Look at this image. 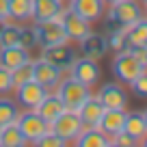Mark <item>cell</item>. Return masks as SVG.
Instances as JSON below:
<instances>
[{
  "mask_svg": "<svg viewBox=\"0 0 147 147\" xmlns=\"http://www.w3.org/2000/svg\"><path fill=\"white\" fill-rule=\"evenodd\" d=\"M11 80H13V91L22 84H26L28 80H32V61L28 59L26 63H22L20 67L11 69Z\"/></svg>",
  "mask_w": 147,
  "mask_h": 147,
  "instance_id": "cell-28",
  "label": "cell"
},
{
  "mask_svg": "<svg viewBox=\"0 0 147 147\" xmlns=\"http://www.w3.org/2000/svg\"><path fill=\"white\" fill-rule=\"evenodd\" d=\"M145 15H147V5H145Z\"/></svg>",
  "mask_w": 147,
  "mask_h": 147,
  "instance_id": "cell-40",
  "label": "cell"
},
{
  "mask_svg": "<svg viewBox=\"0 0 147 147\" xmlns=\"http://www.w3.org/2000/svg\"><path fill=\"white\" fill-rule=\"evenodd\" d=\"M138 2H141V5H147V0H138Z\"/></svg>",
  "mask_w": 147,
  "mask_h": 147,
  "instance_id": "cell-38",
  "label": "cell"
},
{
  "mask_svg": "<svg viewBox=\"0 0 147 147\" xmlns=\"http://www.w3.org/2000/svg\"><path fill=\"white\" fill-rule=\"evenodd\" d=\"M13 91V80H11V69L2 67L0 65V95H7V93Z\"/></svg>",
  "mask_w": 147,
  "mask_h": 147,
  "instance_id": "cell-32",
  "label": "cell"
},
{
  "mask_svg": "<svg viewBox=\"0 0 147 147\" xmlns=\"http://www.w3.org/2000/svg\"><path fill=\"white\" fill-rule=\"evenodd\" d=\"M30 59L28 56V50H24L22 46H5L0 48V65L7 69H15L20 67L22 63Z\"/></svg>",
  "mask_w": 147,
  "mask_h": 147,
  "instance_id": "cell-19",
  "label": "cell"
},
{
  "mask_svg": "<svg viewBox=\"0 0 147 147\" xmlns=\"http://www.w3.org/2000/svg\"><path fill=\"white\" fill-rule=\"evenodd\" d=\"M63 9L56 18L52 20H46V22H35V35H37V46L41 48H48V46H59V43H69V37L63 28V15H65Z\"/></svg>",
  "mask_w": 147,
  "mask_h": 147,
  "instance_id": "cell-2",
  "label": "cell"
},
{
  "mask_svg": "<svg viewBox=\"0 0 147 147\" xmlns=\"http://www.w3.org/2000/svg\"><path fill=\"white\" fill-rule=\"evenodd\" d=\"M74 143L80 147H113L110 136H106L97 125H84L82 132L78 134V138Z\"/></svg>",
  "mask_w": 147,
  "mask_h": 147,
  "instance_id": "cell-17",
  "label": "cell"
},
{
  "mask_svg": "<svg viewBox=\"0 0 147 147\" xmlns=\"http://www.w3.org/2000/svg\"><path fill=\"white\" fill-rule=\"evenodd\" d=\"M104 110H106V106L100 102V97L91 93V95L82 102V106L78 108V115H80V119H82L84 125H97L100 119H102V115H104Z\"/></svg>",
  "mask_w": 147,
  "mask_h": 147,
  "instance_id": "cell-16",
  "label": "cell"
},
{
  "mask_svg": "<svg viewBox=\"0 0 147 147\" xmlns=\"http://www.w3.org/2000/svg\"><path fill=\"white\" fill-rule=\"evenodd\" d=\"M61 78H63V69L52 65L50 61L41 59V56L37 61H32V80L35 82L43 84L46 89H54L61 82Z\"/></svg>",
  "mask_w": 147,
  "mask_h": 147,
  "instance_id": "cell-9",
  "label": "cell"
},
{
  "mask_svg": "<svg viewBox=\"0 0 147 147\" xmlns=\"http://www.w3.org/2000/svg\"><path fill=\"white\" fill-rule=\"evenodd\" d=\"M15 123H18L22 136L26 138V143H32V145H37V141H39L43 134L50 132V123H48L37 110H24V113H20Z\"/></svg>",
  "mask_w": 147,
  "mask_h": 147,
  "instance_id": "cell-5",
  "label": "cell"
},
{
  "mask_svg": "<svg viewBox=\"0 0 147 147\" xmlns=\"http://www.w3.org/2000/svg\"><path fill=\"white\" fill-rule=\"evenodd\" d=\"M63 28H65V32H67L69 41H76V43H80L87 35L93 32L91 30V22H87L84 18L76 15L69 9L65 11V15H63Z\"/></svg>",
  "mask_w": 147,
  "mask_h": 147,
  "instance_id": "cell-12",
  "label": "cell"
},
{
  "mask_svg": "<svg viewBox=\"0 0 147 147\" xmlns=\"http://www.w3.org/2000/svg\"><path fill=\"white\" fill-rule=\"evenodd\" d=\"M145 69H147V65H143L130 50L117 52L115 59H113V74H115V78L119 80V82H123V84H130L136 76H141Z\"/></svg>",
  "mask_w": 147,
  "mask_h": 147,
  "instance_id": "cell-4",
  "label": "cell"
},
{
  "mask_svg": "<svg viewBox=\"0 0 147 147\" xmlns=\"http://www.w3.org/2000/svg\"><path fill=\"white\" fill-rule=\"evenodd\" d=\"M69 76H71L74 80H78V82L87 84V87H95L97 80L102 78V69L100 65H97V61L93 59H87V56H76V61L71 63V67L67 69Z\"/></svg>",
  "mask_w": 147,
  "mask_h": 147,
  "instance_id": "cell-7",
  "label": "cell"
},
{
  "mask_svg": "<svg viewBox=\"0 0 147 147\" xmlns=\"http://www.w3.org/2000/svg\"><path fill=\"white\" fill-rule=\"evenodd\" d=\"M2 24H5V20H0V28H2Z\"/></svg>",
  "mask_w": 147,
  "mask_h": 147,
  "instance_id": "cell-39",
  "label": "cell"
},
{
  "mask_svg": "<svg viewBox=\"0 0 147 147\" xmlns=\"http://www.w3.org/2000/svg\"><path fill=\"white\" fill-rule=\"evenodd\" d=\"M20 115V104L9 97H0V125L15 123Z\"/></svg>",
  "mask_w": 147,
  "mask_h": 147,
  "instance_id": "cell-26",
  "label": "cell"
},
{
  "mask_svg": "<svg viewBox=\"0 0 147 147\" xmlns=\"http://www.w3.org/2000/svg\"><path fill=\"white\" fill-rule=\"evenodd\" d=\"M20 46L24 50H32L37 46V35L32 26H22V35H20Z\"/></svg>",
  "mask_w": 147,
  "mask_h": 147,
  "instance_id": "cell-30",
  "label": "cell"
},
{
  "mask_svg": "<svg viewBox=\"0 0 147 147\" xmlns=\"http://www.w3.org/2000/svg\"><path fill=\"white\" fill-rule=\"evenodd\" d=\"M145 65H147V56H145Z\"/></svg>",
  "mask_w": 147,
  "mask_h": 147,
  "instance_id": "cell-41",
  "label": "cell"
},
{
  "mask_svg": "<svg viewBox=\"0 0 147 147\" xmlns=\"http://www.w3.org/2000/svg\"><path fill=\"white\" fill-rule=\"evenodd\" d=\"M63 11L61 0H32V22H46Z\"/></svg>",
  "mask_w": 147,
  "mask_h": 147,
  "instance_id": "cell-18",
  "label": "cell"
},
{
  "mask_svg": "<svg viewBox=\"0 0 147 147\" xmlns=\"http://www.w3.org/2000/svg\"><path fill=\"white\" fill-rule=\"evenodd\" d=\"M67 9L93 24V22H97V20L104 18L106 2H104V0H69Z\"/></svg>",
  "mask_w": 147,
  "mask_h": 147,
  "instance_id": "cell-11",
  "label": "cell"
},
{
  "mask_svg": "<svg viewBox=\"0 0 147 147\" xmlns=\"http://www.w3.org/2000/svg\"><path fill=\"white\" fill-rule=\"evenodd\" d=\"M141 145H143V147H147V134H145V136H143V141H141Z\"/></svg>",
  "mask_w": 147,
  "mask_h": 147,
  "instance_id": "cell-36",
  "label": "cell"
},
{
  "mask_svg": "<svg viewBox=\"0 0 147 147\" xmlns=\"http://www.w3.org/2000/svg\"><path fill=\"white\" fill-rule=\"evenodd\" d=\"M24 145H26V138L22 136L18 123L2 125V132H0V147H24Z\"/></svg>",
  "mask_w": 147,
  "mask_h": 147,
  "instance_id": "cell-25",
  "label": "cell"
},
{
  "mask_svg": "<svg viewBox=\"0 0 147 147\" xmlns=\"http://www.w3.org/2000/svg\"><path fill=\"white\" fill-rule=\"evenodd\" d=\"M41 59L50 61L52 65H56L59 69H69L71 63L76 61V50H74L69 43H59V46H48V48H41Z\"/></svg>",
  "mask_w": 147,
  "mask_h": 147,
  "instance_id": "cell-10",
  "label": "cell"
},
{
  "mask_svg": "<svg viewBox=\"0 0 147 147\" xmlns=\"http://www.w3.org/2000/svg\"><path fill=\"white\" fill-rule=\"evenodd\" d=\"M61 2H63V0H61Z\"/></svg>",
  "mask_w": 147,
  "mask_h": 147,
  "instance_id": "cell-43",
  "label": "cell"
},
{
  "mask_svg": "<svg viewBox=\"0 0 147 147\" xmlns=\"http://www.w3.org/2000/svg\"><path fill=\"white\" fill-rule=\"evenodd\" d=\"M97 97H100V102L106 108H125L128 106V93L117 82H106L97 91Z\"/></svg>",
  "mask_w": 147,
  "mask_h": 147,
  "instance_id": "cell-14",
  "label": "cell"
},
{
  "mask_svg": "<svg viewBox=\"0 0 147 147\" xmlns=\"http://www.w3.org/2000/svg\"><path fill=\"white\" fill-rule=\"evenodd\" d=\"M106 30H115V28H128L134 22L145 15L138 0H119L115 5H108L106 9Z\"/></svg>",
  "mask_w": 147,
  "mask_h": 147,
  "instance_id": "cell-1",
  "label": "cell"
},
{
  "mask_svg": "<svg viewBox=\"0 0 147 147\" xmlns=\"http://www.w3.org/2000/svg\"><path fill=\"white\" fill-rule=\"evenodd\" d=\"M123 132L130 134V136H132L134 141L141 145L143 136L147 134L145 117H143V113H138V110H134V113H128V117H125V123H123Z\"/></svg>",
  "mask_w": 147,
  "mask_h": 147,
  "instance_id": "cell-22",
  "label": "cell"
},
{
  "mask_svg": "<svg viewBox=\"0 0 147 147\" xmlns=\"http://www.w3.org/2000/svg\"><path fill=\"white\" fill-rule=\"evenodd\" d=\"M82 128H84V123L80 119L78 110H67V108L50 123V130L56 136H61L65 143H74L78 138V134L82 132Z\"/></svg>",
  "mask_w": 147,
  "mask_h": 147,
  "instance_id": "cell-6",
  "label": "cell"
},
{
  "mask_svg": "<svg viewBox=\"0 0 147 147\" xmlns=\"http://www.w3.org/2000/svg\"><path fill=\"white\" fill-rule=\"evenodd\" d=\"M54 89H56L54 93L59 95V100L63 102V106L67 110H78L80 106H82V102L91 95V87L78 82V80H74L71 76L61 78V82L56 84Z\"/></svg>",
  "mask_w": 147,
  "mask_h": 147,
  "instance_id": "cell-3",
  "label": "cell"
},
{
  "mask_svg": "<svg viewBox=\"0 0 147 147\" xmlns=\"http://www.w3.org/2000/svg\"><path fill=\"white\" fill-rule=\"evenodd\" d=\"M104 2H106V7H108V5H115V2H119V0H104Z\"/></svg>",
  "mask_w": 147,
  "mask_h": 147,
  "instance_id": "cell-35",
  "label": "cell"
},
{
  "mask_svg": "<svg viewBox=\"0 0 147 147\" xmlns=\"http://www.w3.org/2000/svg\"><path fill=\"white\" fill-rule=\"evenodd\" d=\"M35 110L48 121V123H52V121H54L56 117L65 110V106H63V102L59 100V95H56V93H48V95L43 97V102L37 106Z\"/></svg>",
  "mask_w": 147,
  "mask_h": 147,
  "instance_id": "cell-20",
  "label": "cell"
},
{
  "mask_svg": "<svg viewBox=\"0 0 147 147\" xmlns=\"http://www.w3.org/2000/svg\"><path fill=\"white\" fill-rule=\"evenodd\" d=\"M143 117H145V128H147V108L143 110Z\"/></svg>",
  "mask_w": 147,
  "mask_h": 147,
  "instance_id": "cell-37",
  "label": "cell"
},
{
  "mask_svg": "<svg viewBox=\"0 0 147 147\" xmlns=\"http://www.w3.org/2000/svg\"><path fill=\"white\" fill-rule=\"evenodd\" d=\"M0 132H2V125H0Z\"/></svg>",
  "mask_w": 147,
  "mask_h": 147,
  "instance_id": "cell-42",
  "label": "cell"
},
{
  "mask_svg": "<svg viewBox=\"0 0 147 147\" xmlns=\"http://www.w3.org/2000/svg\"><path fill=\"white\" fill-rule=\"evenodd\" d=\"M125 39L130 48H147V15L125 28Z\"/></svg>",
  "mask_w": 147,
  "mask_h": 147,
  "instance_id": "cell-21",
  "label": "cell"
},
{
  "mask_svg": "<svg viewBox=\"0 0 147 147\" xmlns=\"http://www.w3.org/2000/svg\"><path fill=\"white\" fill-rule=\"evenodd\" d=\"M125 117H128V110L125 108H106L104 115H102L97 128L106 134V136H117L119 132H123V123H125Z\"/></svg>",
  "mask_w": 147,
  "mask_h": 147,
  "instance_id": "cell-13",
  "label": "cell"
},
{
  "mask_svg": "<svg viewBox=\"0 0 147 147\" xmlns=\"http://www.w3.org/2000/svg\"><path fill=\"white\" fill-rule=\"evenodd\" d=\"M37 145H39V147H65L67 143H65L61 136H56V134L50 130V132H46L39 141H37Z\"/></svg>",
  "mask_w": 147,
  "mask_h": 147,
  "instance_id": "cell-31",
  "label": "cell"
},
{
  "mask_svg": "<svg viewBox=\"0 0 147 147\" xmlns=\"http://www.w3.org/2000/svg\"><path fill=\"white\" fill-rule=\"evenodd\" d=\"M106 41H108V50H113V52H125V50H130L128 39H125V28L106 30Z\"/></svg>",
  "mask_w": 147,
  "mask_h": 147,
  "instance_id": "cell-27",
  "label": "cell"
},
{
  "mask_svg": "<svg viewBox=\"0 0 147 147\" xmlns=\"http://www.w3.org/2000/svg\"><path fill=\"white\" fill-rule=\"evenodd\" d=\"M20 35H22V26H20V22L5 20L2 28H0V48H5V46H20Z\"/></svg>",
  "mask_w": 147,
  "mask_h": 147,
  "instance_id": "cell-23",
  "label": "cell"
},
{
  "mask_svg": "<svg viewBox=\"0 0 147 147\" xmlns=\"http://www.w3.org/2000/svg\"><path fill=\"white\" fill-rule=\"evenodd\" d=\"M50 93V89H46L43 84L35 82V80H28L26 84L15 89V102L22 106L24 110H35L37 106L43 102V97Z\"/></svg>",
  "mask_w": 147,
  "mask_h": 147,
  "instance_id": "cell-8",
  "label": "cell"
},
{
  "mask_svg": "<svg viewBox=\"0 0 147 147\" xmlns=\"http://www.w3.org/2000/svg\"><path fill=\"white\" fill-rule=\"evenodd\" d=\"M80 50H82V56L93 61H100L106 56L108 52V41H106V35H97V32H91L80 41Z\"/></svg>",
  "mask_w": 147,
  "mask_h": 147,
  "instance_id": "cell-15",
  "label": "cell"
},
{
  "mask_svg": "<svg viewBox=\"0 0 147 147\" xmlns=\"http://www.w3.org/2000/svg\"><path fill=\"white\" fill-rule=\"evenodd\" d=\"M32 18V0H9V20L28 22Z\"/></svg>",
  "mask_w": 147,
  "mask_h": 147,
  "instance_id": "cell-24",
  "label": "cell"
},
{
  "mask_svg": "<svg viewBox=\"0 0 147 147\" xmlns=\"http://www.w3.org/2000/svg\"><path fill=\"white\" fill-rule=\"evenodd\" d=\"M0 20H9V0H0Z\"/></svg>",
  "mask_w": 147,
  "mask_h": 147,
  "instance_id": "cell-34",
  "label": "cell"
},
{
  "mask_svg": "<svg viewBox=\"0 0 147 147\" xmlns=\"http://www.w3.org/2000/svg\"><path fill=\"white\" fill-rule=\"evenodd\" d=\"M110 141H113V145H115V147H134V145H138V143L134 141L130 134H125V132H119L117 136L110 138Z\"/></svg>",
  "mask_w": 147,
  "mask_h": 147,
  "instance_id": "cell-33",
  "label": "cell"
},
{
  "mask_svg": "<svg viewBox=\"0 0 147 147\" xmlns=\"http://www.w3.org/2000/svg\"><path fill=\"white\" fill-rule=\"evenodd\" d=\"M130 87H132V93H134L136 97L147 100V69L141 74V76H136V78L130 82Z\"/></svg>",
  "mask_w": 147,
  "mask_h": 147,
  "instance_id": "cell-29",
  "label": "cell"
}]
</instances>
